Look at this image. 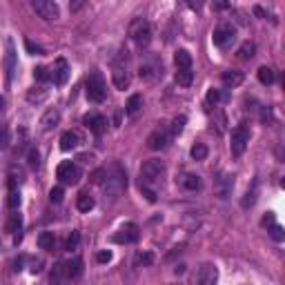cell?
<instances>
[{"label": "cell", "mask_w": 285, "mask_h": 285, "mask_svg": "<svg viewBox=\"0 0 285 285\" xmlns=\"http://www.w3.org/2000/svg\"><path fill=\"white\" fill-rule=\"evenodd\" d=\"M103 192H105V198L109 201H118L127 190V172L121 167L118 163H111L109 167L105 169V179H103Z\"/></svg>", "instance_id": "cell-1"}, {"label": "cell", "mask_w": 285, "mask_h": 285, "mask_svg": "<svg viewBox=\"0 0 285 285\" xmlns=\"http://www.w3.org/2000/svg\"><path fill=\"white\" fill-rule=\"evenodd\" d=\"M165 172H167V167H165V163H163L160 158H149V160H145L143 167H141V185L156 190V187L163 183Z\"/></svg>", "instance_id": "cell-2"}, {"label": "cell", "mask_w": 285, "mask_h": 285, "mask_svg": "<svg viewBox=\"0 0 285 285\" xmlns=\"http://www.w3.org/2000/svg\"><path fill=\"white\" fill-rule=\"evenodd\" d=\"M83 274V261L72 259V261H63L53 267L51 272V281H74Z\"/></svg>", "instance_id": "cell-3"}, {"label": "cell", "mask_w": 285, "mask_h": 285, "mask_svg": "<svg viewBox=\"0 0 285 285\" xmlns=\"http://www.w3.org/2000/svg\"><path fill=\"white\" fill-rule=\"evenodd\" d=\"M85 91H87V98L91 103H103L107 98V83L103 78V74L94 72L87 76V83H85Z\"/></svg>", "instance_id": "cell-4"}, {"label": "cell", "mask_w": 285, "mask_h": 285, "mask_svg": "<svg viewBox=\"0 0 285 285\" xmlns=\"http://www.w3.org/2000/svg\"><path fill=\"white\" fill-rule=\"evenodd\" d=\"M130 36H132V40L136 42L138 47H147L149 42H152V36H154L152 25H149L145 18H136L130 25Z\"/></svg>", "instance_id": "cell-5"}, {"label": "cell", "mask_w": 285, "mask_h": 285, "mask_svg": "<svg viewBox=\"0 0 285 285\" xmlns=\"http://www.w3.org/2000/svg\"><path fill=\"white\" fill-rule=\"evenodd\" d=\"M250 136H252V132L245 123L236 125L232 130V138H230V152L234 156H241L247 149V145H250Z\"/></svg>", "instance_id": "cell-6"}, {"label": "cell", "mask_w": 285, "mask_h": 285, "mask_svg": "<svg viewBox=\"0 0 285 285\" xmlns=\"http://www.w3.org/2000/svg\"><path fill=\"white\" fill-rule=\"evenodd\" d=\"M31 9L47 23H56L61 18V7L53 0H31Z\"/></svg>", "instance_id": "cell-7"}, {"label": "cell", "mask_w": 285, "mask_h": 285, "mask_svg": "<svg viewBox=\"0 0 285 285\" xmlns=\"http://www.w3.org/2000/svg\"><path fill=\"white\" fill-rule=\"evenodd\" d=\"M212 40H214V45H216L218 49H230V47L234 45V40H236V29L230 23H220L216 29H214Z\"/></svg>", "instance_id": "cell-8"}, {"label": "cell", "mask_w": 285, "mask_h": 285, "mask_svg": "<svg viewBox=\"0 0 285 285\" xmlns=\"http://www.w3.org/2000/svg\"><path fill=\"white\" fill-rule=\"evenodd\" d=\"M138 76L143 80H147V83H154V80H158L163 76V63L158 61L156 56H149L145 58L141 63V69H138Z\"/></svg>", "instance_id": "cell-9"}, {"label": "cell", "mask_w": 285, "mask_h": 285, "mask_svg": "<svg viewBox=\"0 0 285 285\" xmlns=\"http://www.w3.org/2000/svg\"><path fill=\"white\" fill-rule=\"evenodd\" d=\"M56 176L61 179V183H65V185H76L80 181V167L76 163H72V160H63L61 165H58L56 169Z\"/></svg>", "instance_id": "cell-10"}, {"label": "cell", "mask_w": 285, "mask_h": 285, "mask_svg": "<svg viewBox=\"0 0 285 285\" xmlns=\"http://www.w3.org/2000/svg\"><path fill=\"white\" fill-rule=\"evenodd\" d=\"M232 190H234V179L230 174H216L214 176V194L220 201H227L230 196H232Z\"/></svg>", "instance_id": "cell-11"}, {"label": "cell", "mask_w": 285, "mask_h": 285, "mask_svg": "<svg viewBox=\"0 0 285 285\" xmlns=\"http://www.w3.org/2000/svg\"><path fill=\"white\" fill-rule=\"evenodd\" d=\"M138 236H141V232H138L136 225L127 223V225H123L114 236H111V241H114V243H121V245H132V243H136L138 241Z\"/></svg>", "instance_id": "cell-12"}, {"label": "cell", "mask_w": 285, "mask_h": 285, "mask_svg": "<svg viewBox=\"0 0 285 285\" xmlns=\"http://www.w3.org/2000/svg\"><path fill=\"white\" fill-rule=\"evenodd\" d=\"M111 83L116 85V89H127L132 83V74L130 69H127V65H114V69H111Z\"/></svg>", "instance_id": "cell-13"}, {"label": "cell", "mask_w": 285, "mask_h": 285, "mask_svg": "<svg viewBox=\"0 0 285 285\" xmlns=\"http://www.w3.org/2000/svg\"><path fill=\"white\" fill-rule=\"evenodd\" d=\"M83 123L91 134H96V136H100V134L107 130V118L103 114H94V111H91V114H87L83 118Z\"/></svg>", "instance_id": "cell-14"}, {"label": "cell", "mask_w": 285, "mask_h": 285, "mask_svg": "<svg viewBox=\"0 0 285 285\" xmlns=\"http://www.w3.org/2000/svg\"><path fill=\"white\" fill-rule=\"evenodd\" d=\"M69 78V65L65 58H58L51 67V74H49V80H53V85H65Z\"/></svg>", "instance_id": "cell-15"}, {"label": "cell", "mask_w": 285, "mask_h": 285, "mask_svg": "<svg viewBox=\"0 0 285 285\" xmlns=\"http://www.w3.org/2000/svg\"><path fill=\"white\" fill-rule=\"evenodd\" d=\"M167 145H169V134L165 130H154L147 136V147L152 149V152H160V149H165Z\"/></svg>", "instance_id": "cell-16"}, {"label": "cell", "mask_w": 285, "mask_h": 285, "mask_svg": "<svg viewBox=\"0 0 285 285\" xmlns=\"http://www.w3.org/2000/svg\"><path fill=\"white\" fill-rule=\"evenodd\" d=\"M216 278H218V270L212 265V263H205V265L198 267L196 283H201V285H214V283H216Z\"/></svg>", "instance_id": "cell-17"}, {"label": "cell", "mask_w": 285, "mask_h": 285, "mask_svg": "<svg viewBox=\"0 0 285 285\" xmlns=\"http://www.w3.org/2000/svg\"><path fill=\"white\" fill-rule=\"evenodd\" d=\"M58 123H61V109H58V107H51V109H47L40 118V130L51 132L53 127H58Z\"/></svg>", "instance_id": "cell-18"}, {"label": "cell", "mask_w": 285, "mask_h": 285, "mask_svg": "<svg viewBox=\"0 0 285 285\" xmlns=\"http://www.w3.org/2000/svg\"><path fill=\"white\" fill-rule=\"evenodd\" d=\"M80 143H83V136H80L76 130H69L61 136V149L63 152H72V149H76Z\"/></svg>", "instance_id": "cell-19"}, {"label": "cell", "mask_w": 285, "mask_h": 285, "mask_svg": "<svg viewBox=\"0 0 285 285\" xmlns=\"http://www.w3.org/2000/svg\"><path fill=\"white\" fill-rule=\"evenodd\" d=\"M47 96H49V89L45 87V85H36V87L27 89V103L31 105H40L47 100Z\"/></svg>", "instance_id": "cell-20"}, {"label": "cell", "mask_w": 285, "mask_h": 285, "mask_svg": "<svg viewBox=\"0 0 285 285\" xmlns=\"http://www.w3.org/2000/svg\"><path fill=\"white\" fill-rule=\"evenodd\" d=\"M181 187L185 192H201V187H203V181H201V176H196V174H183L181 176Z\"/></svg>", "instance_id": "cell-21"}, {"label": "cell", "mask_w": 285, "mask_h": 285, "mask_svg": "<svg viewBox=\"0 0 285 285\" xmlns=\"http://www.w3.org/2000/svg\"><path fill=\"white\" fill-rule=\"evenodd\" d=\"M220 80H223L225 87H239V85L245 80V76H243V72H236V69H227V72L220 74Z\"/></svg>", "instance_id": "cell-22"}, {"label": "cell", "mask_w": 285, "mask_h": 285, "mask_svg": "<svg viewBox=\"0 0 285 285\" xmlns=\"http://www.w3.org/2000/svg\"><path fill=\"white\" fill-rule=\"evenodd\" d=\"M141 109H143V96L141 94H132L130 100H127V105H125V114L130 118H136Z\"/></svg>", "instance_id": "cell-23"}, {"label": "cell", "mask_w": 285, "mask_h": 285, "mask_svg": "<svg viewBox=\"0 0 285 285\" xmlns=\"http://www.w3.org/2000/svg\"><path fill=\"white\" fill-rule=\"evenodd\" d=\"M20 230H23V216H20L18 212H14L7 220V232L16 236V243L20 241Z\"/></svg>", "instance_id": "cell-24"}, {"label": "cell", "mask_w": 285, "mask_h": 285, "mask_svg": "<svg viewBox=\"0 0 285 285\" xmlns=\"http://www.w3.org/2000/svg\"><path fill=\"white\" fill-rule=\"evenodd\" d=\"M192 80H194V67L176 69V83H179V85H183V87H190Z\"/></svg>", "instance_id": "cell-25"}, {"label": "cell", "mask_w": 285, "mask_h": 285, "mask_svg": "<svg viewBox=\"0 0 285 285\" xmlns=\"http://www.w3.org/2000/svg\"><path fill=\"white\" fill-rule=\"evenodd\" d=\"M94 205H96V201H94V196L91 194H87V192H83V194H78V198H76V207H78V212H91L94 209Z\"/></svg>", "instance_id": "cell-26"}, {"label": "cell", "mask_w": 285, "mask_h": 285, "mask_svg": "<svg viewBox=\"0 0 285 285\" xmlns=\"http://www.w3.org/2000/svg\"><path fill=\"white\" fill-rule=\"evenodd\" d=\"M174 65L176 69H183V67H194V63H192V53L187 49H179L174 53Z\"/></svg>", "instance_id": "cell-27"}, {"label": "cell", "mask_w": 285, "mask_h": 285, "mask_svg": "<svg viewBox=\"0 0 285 285\" xmlns=\"http://www.w3.org/2000/svg\"><path fill=\"white\" fill-rule=\"evenodd\" d=\"M7 76L9 80H14L16 76V47L12 40L7 42Z\"/></svg>", "instance_id": "cell-28"}, {"label": "cell", "mask_w": 285, "mask_h": 285, "mask_svg": "<svg viewBox=\"0 0 285 285\" xmlns=\"http://www.w3.org/2000/svg\"><path fill=\"white\" fill-rule=\"evenodd\" d=\"M38 247L40 250L51 252L53 247H56V236H53V232H40L38 234Z\"/></svg>", "instance_id": "cell-29"}, {"label": "cell", "mask_w": 285, "mask_h": 285, "mask_svg": "<svg viewBox=\"0 0 285 285\" xmlns=\"http://www.w3.org/2000/svg\"><path fill=\"white\" fill-rule=\"evenodd\" d=\"M256 194H259V181H254V185H252V190H247V194L245 198L241 201V207L247 209V207H252L256 203Z\"/></svg>", "instance_id": "cell-30"}, {"label": "cell", "mask_w": 285, "mask_h": 285, "mask_svg": "<svg viewBox=\"0 0 285 285\" xmlns=\"http://www.w3.org/2000/svg\"><path fill=\"white\" fill-rule=\"evenodd\" d=\"M154 263V254L152 252H138L136 256H134V267H147Z\"/></svg>", "instance_id": "cell-31"}, {"label": "cell", "mask_w": 285, "mask_h": 285, "mask_svg": "<svg viewBox=\"0 0 285 285\" xmlns=\"http://www.w3.org/2000/svg\"><path fill=\"white\" fill-rule=\"evenodd\" d=\"M254 51H256V45L247 40V42H243V45L239 47V58L241 61H250V58L254 56Z\"/></svg>", "instance_id": "cell-32"}, {"label": "cell", "mask_w": 285, "mask_h": 285, "mask_svg": "<svg viewBox=\"0 0 285 285\" xmlns=\"http://www.w3.org/2000/svg\"><path fill=\"white\" fill-rule=\"evenodd\" d=\"M190 154H192V158H194V160H205L207 158V145L205 143H196L194 145V147H192L190 149Z\"/></svg>", "instance_id": "cell-33"}, {"label": "cell", "mask_w": 285, "mask_h": 285, "mask_svg": "<svg viewBox=\"0 0 285 285\" xmlns=\"http://www.w3.org/2000/svg\"><path fill=\"white\" fill-rule=\"evenodd\" d=\"M259 80H261L263 85H272L274 83V69L267 67V65H263L259 69Z\"/></svg>", "instance_id": "cell-34"}, {"label": "cell", "mask_w": 285, "mask_h": 285, "mask_svg": "<svg viewBox=\"0 0 285 285\" xmlns=\"http://www.w3.org/2000/svg\"><path fill=\"white\" fill-rule=\"evenodd\" d=\"M27 163H29L31 169H38L40 167V152L36 147L29 149V154H27Z\"/></svg>", "instance_id": "cell-35"}, {"label": "cell", "mask_w": 285, "mask_h": 285, "mask_svg": "<svg viewBox=\"0 0 285 285\" xmlns=\"http://www.w3.org/2000/svg\"><path fill=\"white\" fill-rule=\"evenodd\" d=\"M63 198H65V190H63L61 185H58V187H51V192H49V201L58 205V203H63Z\"/></svg>", "instance_id": "cell-36"}, {"label": "cell", "mask_w": 285, "mask_h": 285, "mask_svg": "<svg viewBox=\"0 0 285 285\" xmlns=\"http://www.w3.org/2000/svg\"><path fill=\"white\" fill-rule=\"evenodd\" d=\"M270 236L274 241H283L285 239V232H283V227L281 225L276 223V220H274V223H270Z\"/></svg>", "instance_id": "cell-37"}, {"label": "cell", "mask_w": 285, "mask_h": 285, "mask_svg": "<svg viewBox=\"0 0 285 285\" xmlns=\"http://www.w3.org/2000/svg\"><path fill=\"white\" fill-rule=\"evenodd\" d=\"M185 123H187V116H176L174 121H172V134H181L183 132V127H185Z\"/></svg>", "instance_id": "cell-38"}, {"label": "cell", "mask_w": 285, "mask_h": 285, "mask_svg": "<svg viewBox=\"0 0 285 285\" xmlns=\"http://www.w3.org/2000/svg\"><path fill=\"white\" fill-rule=\"evenodd\" d=\"M78 245H80V232H72V234L67 236V243H65V247H67L69 252H72V250H76Z\"/></svg>", "instance_id": "cell-39"}, {"label": "cell", "mask_w": 285, "mask_h": 285, "mask_svg": "<svg viewBox=\"0 0 285 285\" xmlns=\"http://www.w3.org/2000/svg\"><path fill=\"white\" fill-rule=\"evenodd\" d=\"M205 100H207V105H209V107L216 105L218 100H220V91H218V89H209V91H207V96H205Z\"/></svg>", "instance_id": "cell-40"}, {"label": "cell", "mask_w": 285, "mask_h": 285, "mask_svg": "<svg viewBox=\"0 0 285 285\" xmlns=\"http://www.w3.org/2000/svg\"><path fill=\"white\" fill-rule=\"evenodd\" d=\"M34 78L36 80H49V69L47 67H36L34 69Z\"/></svg>", "instance_id": "cell-41"}, {"label": "cell", "mask_w": 285, "mask_h": 285, "mask_svg": "<svg viewBox=\"0 0 285 285\" xmlns=\"http://www.w3.org/2000/svg\"><path fill=\"white\" fill-rule=\"evenodd\" d=\"M9 207H12V209H18V205H20V194H18V192H16V190H12V194H9Z\"/></svg>", "instance_id": "cell-42"}, {"label": "cell", "mask_w": 285, "mask_h": 285, "mask_svg": "<svg viewBox=\"0 0 285 285\" xmlns=\"http://www.w3.org/2000/svg\"><path fill=\"white\" fill-rule=\"evenodd\" d=\"M96 261H98V263H109L111 261V252L109 250L98 252V254H96Z\"/></svg>", "instance_id": "cell-43"}, {"label": "cell", "mask_w": 285, "mask_h": 285, "mask_svg": "<svg viewBox=\"0 0 285 285\" xmlns=\"http://www.w3.org/2000/svg\"><path fill=\"white\" fill-rule=\"evenodd\" d=\"M105 179V169H96L94 174H91V183H96V185H100Z\"/></svg>", "instance_id": "cell-44"}, {"label": "cell", "mask_w": 285, "mask_h": 285, "mask_svg": "<svg viewBox=\"0 0 285 285\" xmlns=\"http://www.w3.org/2000/svg\"><path fill=\"white\" fill-rule=\"evenodd\" d=\"M25 47H27V51H29V53H42V47L34 45L31 40H25Z\"/></svg>", "instance_id": "cell-45"}, {"label": "cell", "mask_w": 285, "mask_h": 285, "mask_svg": "<svg viewBox=\"0 0 285 285\" xmlns=\"http://www.w3.org/2000/svg\"><path fill=\"white\" fill-rule=\"evenodd\" d=\"M83 5H85V0H69V9H72V12H80Z\"/></svg>", "instance_id": "cell-46"}, {"label": "cell", "mask_w": 285, "mask_h": 285, "mask_svg": "<svg viewBox=\"0 0 285 285\" xmlns=\"http://www.w3.org/2000/svg\"><path fill=\"white\" fill-rule=\"evenodd\" d=\"M9 145V130H3V134H0V149H5Z\"/></svg>", "instance_id": "cell-47"}, {"label": "cell", "mask_w": 285, "mask_h": 285, "mask_svg": "<svg viewBox=\"0 0 285 285\" xmlns=\"http://www.w3.org/2000/svg\"><path fill=\"white\" fill-rule=\"evenodd\" d=\"M187 5H190V9H194V12H198V9L205 5V0H187Z\"/></svg>", "instance_id": "cell-48"}, {"label": "cell", "mask_w": 285, "mask_h": 285, "mask_svg": "<svg viewBox=\"0 0 285 285\" xmlns=\"http://www.w3.org/2000/svg\"><path fill=\"white\" fill-rule=\"evenodd\" d=\"M40 265H42V261H34V265H31V272H34V274H38V272L42 270Z\"/></svg>", "instance_id": "cell-49"}, {"label": "cell", "mask_w": 285, "mask_h": 285, "mask_svg": "<svg viewBox=\"0 0 285 285\" xmlns=\"http://www.w3.org/2000/svg\"><path fill=\"white\" fill-rule=\"evenodd\" d=\"M216 7H218V9H227L230 3H227V0H216Z\"/></svg>", "instance_id": "cell-50"}, {"label": "cell", "mask_w": 285, "mask_h": 285, "mask_svg": "<svg viewBox=\"0 0 285 285\" xmlns=\"http://www.w3.org/2000/svg\"><path fill=\"white\" fill-rule=\"evenodd\" d=\"M274 223V214H267V216H263V225H270Z\"/></svg>", "instance_id": "cell-51"}, {"label": "cell", "mask_w": 285, "mask_h": 285, "mask_svg": "<svg viewBox=\"0 0 285 285\" xmlns=\"http://www.w3.org/2000/svg\"><path fill=\"white\" fill-rule=\"evenodd\" d=\"M183 272H185V265H176L174 267V274H183Z\"/></svg>", "instance_id": "cell-52"}, {"label": "cell", "mask_w": 285, "mask_h": 285, "mask_svg": "<svg viewBox=\"0 0 285 285\" xmlns=\"http://www.w3.org/2000/svg\"><path fill=\"white\" fill-rule=\"evenodd\" d=\"M254 14H256V16H261V18H263V16H265V12H263L261 7H254Z\"/></svg>", "instance_id": "cell-53"}, {"label": "cell", "mask_w": 285, "mask_h": 285, "mask_svg": "<svg viewBox=\"0 0 285 285\" xmlns=\"http://www.w3.org/2000/svg\"><path fill=\"white\" fill-rule=\"evenodd\" d=\"M0 109H3V98H0Z\"/></svg>", "instance_id": "cell-54"}]
</instances>
